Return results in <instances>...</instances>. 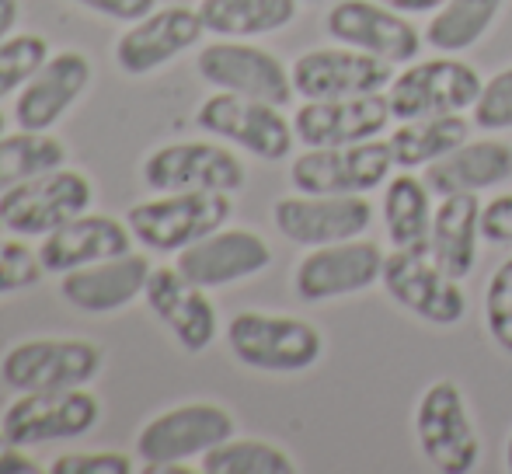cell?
Segmentation results:
<instances>
[{"instance_id": "1", "label": "cell", "mask_w": 512, "mask_h": 474, "mask_svg": "<svg viewBox=\"0 0 512 474\" xmlns=\"http://www.w3.org/2000/svg\"><path fill=\"white\" fill-rule=\"evenodd\" d=\"M227 346L248 370L304 373L324 356V335L293 314L241 311L227 325Z\"/></svg>"}, {"instance_id": "2", "label": "cell", "mask_w": 512, "mask_h": 474, "mask_svg": "<svg viewBox=\"0 0 512 474\" xmlns=\"http://www.w3.org/2000/svg\"><path fill=\"white\" fill-rule=\"evenodd\" d=\"M230 213V192H157V199L129 210L126 224L143 248L178 255L206 234L227 227Z\"/></svg>"}, {"instance_id": "3", "label": "cell", "mask_w": 512, "mask_h": 474, "mask_svg": "<svg viewBox=\"0 0 512 474\" xmlns=\"http://www.w3.org/2000/svg\"><path fill=\"white\" fill-rule=\"evenodd\" d=\"M415 440L439 474H471L481 461V436L457 380H432L415 405Z\"/></svg>"}, {"instance_id": "4", "label": "cell", "mask_w": 512, "mask_h": 474, "mask_svg": "<svg viewBox=\"0 0 512 474\" xmlns=\"http://www.w3.org/2000/svg\"><path fill=\"white\" fill-rule=\"evenodd\" d=\"M481 88V74L471 63L457 60L453 53L432 56V60H415L401 70L387 88V102L398 122L429 119V116H457V112L474 109Z\"/></svg>"}, {"instance_id": "5", "label": "cell", "mask_w": 512, "mask_h": 474, "mask_svg": "<svg viewBox=\"0 0 512 474\" xmlns=\"http://www.w3.org/2000/svg\"><path fill=\"white\" fill-rule=\"evenodd\" d=\"M95 189L88 175L74 168H49L28 182L14 185L0 196V224L7 234L18 237H46L63 224L88 213Z\"/></svg>"}, {"instance_id": "6", "label": "cell", "mask_w": 512, "mask_h": 474, "mask_svg": "<svg viewBox=\"0 0 512 474\" xmlns=\"http://www.w3.org/2000/svg\"><path fill=\"white\" fill-rule=\"evenodd\" d=\"M394 171L387 140L349 143V147H307L290 164V182L307 196H366L380 189Z\"/></svg>"}, {"instance_id": "7", "label": "cell", "mask_w": 512, "mask_h": 474, "mask_svg": "<svg viewBox=\"0 0 512 474\" xmlns=\"http://www.w3.org/2000/svg\"><path fill=\"white\" fill-rule=\"evenodd\" d=\"M102 370V349L88 339H28L0 359V377L11 391H67L84 387Z\"/></svg>"}, {"instance_id": "8", "label": "cell", "mask_w": 512, "mask_h": 474, "mask_svg": "<svg viewBox=\"0 0 512 474\" xmlns=\"http://www.w3.org/2000/svg\"><path fill=\"white\" fill-rule=\"evenodd\" d=\"M196 126L203 133L216 136V140H227L234 147L255 154L258 161H286L297 143L293 133V119L286 122V116L279 112V105L272 102H258V98H244V95H209L196 112Z\"/></svg>"}, {"instance_id": "9", "label": "cell", "mask_w": 512, "mask_h": 474, "mask_svg": "<svg viewBox=\"0 0 512 474\" xmlns=\"http://www.w3.org/2000/svg\"><path fill=\"white\" fill-rule=\"evenodd\" d=\"M244 178L241 157L206 140L164 143L143 161V185L150 192H237Z\"/></svg>"}, {"instance_id": "10", "label": "cell", "mask_w": 512, "mask_h": 474, "mask_svg": "<svg viewBox=\"0 0 512 474\" xmlns=\"http://www.w3.org/2000/svg\"><path fill=\"white\" fill-rule=\"evenodd\" d=\"M234 415L209 401H192L154 415L136 436V457L143 464H189L234 436Z\"/></svg>"}, {"instance_id": "11", "label": "cell", "mask_w": 512, "mask_h": 474, "mask_svg": "<svg viewBox=\"0 0 512 474\" xmlns=\"http://www.w3.org/2000/svg\"><path fill=\"white\" fill-rule=\"evenodd\" d=\"M196 70L209 88L272 102L279 109L297 95L290 67L276 53L251 46V42H209L199 49Z\"/></svg>"}, {"instance_id": "12", "label": "cell", "mask_w": 512, "mask_h": 474, "mask_svg": "<svg viewBox=\"0 0 512 474\" xmlns=\"http://www.w3.org/2000/svg\"><path fill=\"white\" fill-rule=\"evenodd\" d=\"M380 283H384L387 297L394 304L405 307L415 318H422L425 325L450 328L457 321H464L467 314V297L460 290V279H453L429 255H418V251L394 248L384 258Z\"/></svg>"}, {"instance_id": "13", "label": "cell", "mask_w": 512, "mask_h": 474, "mask_svg": "<svg viewBox=\"0 0 512 474\" xmlns=\"http://www.w3.org/2000/svg\"><path fill=\"white\" fill-rule=\"evenodd\" d=\"M102 419V405L95 394L84 387H67V391H35L18 394V401L4 408L0 429L21 443V447H39V443L77 440L91 433Z\"/></svg>"}, {"instance_id": "14", "label": "cell", "mask_w": 512, "mask_h": 474, "mask_svg": "<svg viewBox=\"0 0 512 474\" xmlns=\"http://www.w3.org/2000/svg\"><path fill=\"white\" fill-rule=\"evenodd\" d=\"M324 28L335 42L363 49L391 67L415 63L425 42V35L411 25L408 14L391 11L380 0H338L324 18Z\"/></svg>"}, {"instance_id": "15", "label": "cell", "mask_w": 512, "mask_h": 474, "mask_svg": "<svg viewBox=\"0 0 512 474\" xmlns=\"http://www.w3.org/2000/svg\"><path fill=\"white\" fill-rule=\"evenodd\" d=\"M384 258L387 255L380 251V244L366 241V237L321 244L300 258L297 272H293V290L307 304L370 290L384 272Z\"/></svg>"}, {"instance_id": "16", "label": "cell", "mask_w": 512, "mask_h": 474, "mask_svg": "<svg viewBox=\"0 0 512 474\" xmlns=\"http://www.w3.org/2000/svg\"><path fill=\"white\" fill-rule=\"evenodd\" d=\"M290 77L293 91L304 102H310V98H352L387 91L394 81V67L363 53V49L338 42V46L307 49L304 56H297L290 63Z\"/></svg>"}, {"instance_id": "17", "label": "cell", "mask_w": 512, "mask_h": 474, "mask_svg": "<svg viewBox=\"0 0 512 474\" xmlns=\"http://www.w3.org/2000/svg\"><path fill=\"white\" fill-rule=\"evenodd\" d=\"M206 25L196 7H154L147 18L133 21L126 32L115 39V63L122 74L147 77L161 70L164 63L178 60L203 39Z\"/></svg>"}, {"instance_id": "18", "label": "cell", "mask_w": 512, "mask_h": 474, "mask_svg": "<svg viewBox=\"0 0 512 474\" xmlns=\"http://www.w3.org/2000/svg\"><path fill=\"white\" fill-rule=\"evenodd\" d=\"M272 224L293 244L321 248V244L363 237L373 224V206L366 196H283L272 206Z\"/></svg>"}, {"instance_id": "19", "label": "cell", "mask_w": 512, "mask_h": 474, "mask_svg": "<svg viewBox=\"0 0 512 474\" xmlns=\"http://www.w3.org/2000/svg\"><path fill=\"white\" fill-rule=\"evenodd\" d=\"M394 119L384 91L352 98H310L293 116V133L304 147H349L377 140Z\"/></svg>"}, {"instance_id": "20", "label": "cell", "mask_w": 512, "mask_h": 474, "mask_svg": "<svg viewBox=\"0 0 512 474\" xmlns=\"http://www.w3.org/2000/svg\"><path fill=\"white\" fill-rule=\"evenodd\" d=\"M269 265L272 248L262 234L248 231V227H220V231L206 234L203 241L178 251L175 269L203 290H220V286L258 276Z\"/></svg>"}, {"instance_id": "21", "label": "cell", "mask_w": 512, "mask_h": 474, "mask_svg": "<svg viewBox=\"0 0 512 474\" xmlns=\"http://www.w3.org/2000/svg\"><path fill=\"white\" fill-rule=\"evenodd\" d=\"M91 84V60L77 49H63L53 53L32 81L21 88L18 102H14V119L18 129H35V133H49L88 91Z\"/></svg>"}, {"instance_id": "22", "label": "cell", "mask_w": 512, "mask_h": 474, "mask_svg": "<svg viewBox=\"0 0 512 474\" xmlns=\"http://www.w3.org/2000/svg\"><path fill=\"white\" fill-rule=\"evenodd\" d=\"M143 300L154 311V318H161V325H168V332L178 339V346L185 353H203L213 346L216 339V307L206 297L203 286H196L192 279H185L178 269H161L150 272Z\"/></svg>"}, {"instance_id": "23", "label": "cell", "mask_w": 512, "mask_h": 474, "mask_svg": "<svg viewBox=\"0 0 512 474\" xmlns=\"http://www.w3.org/2000/svg\"><path fill=\"white\" fill-rule=\"evenodd\" d=\"M150 272H154V265L147 262V255L126 251L119 258H105V262L63 272L60 293L70 307L84 314H115L133 304L136 297H143Z\"/></svg>"}, {"instance_id": "24", "label": "cell", "mask_w": 512, "mask_h": 474, "mask_svg": "<svg viewBox=\"0 0 512 474\" xmlns=\"http://www.w3.org/2000/svg\"><path fill=\"white\" fill-rule=\"evenodd\" d=\"M133 231L129 224L115 217H102V213H81L77 220L63 224L60 231L46 234L39 244V258L46 272H70L81 265H95L105 258H119L133 251Z\"/></svg>"}, {"instance_id": "25", "label": "cell", "mask_w": 512, "mask_h": 474, "mask_svg": "<svg viewBox=\"0 0 512 474\" xmlns=\"http://www.w3.org/2000/svg\"><path fill=\"white\" fill-rule=\"evenodd\" d=\"M512 178V143L506 140H467L446 157L425 168V185L432 196H457V192H485Z\"/></svg>"}, {"instance_id": "26", "label": "cell", "mask_w": 512, "mask_h": 474, "mask_svg": "<svg viewBox=\"0 0 512 474\" xmlns=\"http://www.w3.org/2000/svg\"><path fill=\"white\" fill-rule=\"evenodd\" d=\"M481 244V199L474 192L443 196L432 213L429 258L453 279H467L478 265Z\"/></svg>"}, {"instance_id": "27", "label": "cell", "mask_w": 512, "mask_h": 474, "mask_svg": "<svg viewBox=\"0 0 512 474\" xmlns=\"http://www.w3.org/2000/svg\"><path fill=\"white\" fill-rule=\"evenodd\" d=\"M432 189L425 178H415L411 171H401L398 178H387L384 189V227L398 251H418L429 255L432 234Z\"/></svg>"}, {"instance_id": "28", "label": "cell", "mask_w": 512, "mask_h": 474, "mask_svg": "<svg viewBox=\"0 0 512 474\" xmlns=\"http://www.w3.org/2000/svg\"><path fill=\"white\" fill-rule=\"evenodd\" d=\"M300 0H199L206 32L220 39H255L293 25Z\"/></svg>"}, {"instance_id": "29", "label": "cell", "mask_w": 512, "mask_h": 474, "mask_svg": "<svg viewBox=\"0 0 512 474\" xmlns=\"http://www.w3.org/2000/svg\"><path fill=\"white\" fill-rule=\"evenodd\" d=\"M467 140H471V122L464 119V112H457V116H429V119L401 122L387 143H391L394 168L415 171V168H429L432 161L446 157L450 150H457Z\"/></svg>"}, {"instance_id": "30", "label": "cell", "mask_w": 512, "mask_h": 474, "mask_svg": "<svg viewBox=\"0 0 512 474\" xmlns=\"http://www.w3.org/2000/svg\"><path fill=\"white\" fill-rule=\"evenodd\" d=\"M506 0H446L425 25V42L436 53H464L485 39Z\"/></svg>"}, {"instance_id": "31", "label": "cell", "mask_w": 512, "mask_h": 474, "mask_svg": "<svg viewBox=\"0 0 512 474\" xmlns=\"http://www.w3.org/2000/svg\"><path fill=\"white\" fill-rule=\"evenodd\" d=\"M60 164H67V147L53 133H35V129L4 133L0 136V196Z\"/></svg>"}, {"instance_id": "32", "label": "cell", "mask_w": 512, "mask_h": 474, "mask_svg": "<svg viewBox=\"0 0 512 474\" xmlns=\"http://www.w3.org/2000/svg\"><path fill=\"white\" fill-rule=\"evenodd\" d=\"M206 474H293L297 464L283 447L265 440H223L203 457Z\"/></svg>"}, {"instance_id": "33", "label": "cell", "mask_w": 512, "mask_h": 474, "mask_svg": "<svg viewBox=\"0 0 512 474\" xmlns=\"http://www.w3.org/2000/svg\"><path fill=\"white\" fill-rule=\"evenodd\" d=\"M46 60H49V42L42 35L35 32L7 35L0 42V102L18 95Z\"/></svg>"}, {"instance_id": "34", "label": "cell", "mask_w": 512, "mask_h": 474, "mask_svg": "<svg viewBox=\"0 0 512 474\" xmlns=\"http://www.w3.org/2000/svg\"><path fill=\"white\" fill-rule=\"evenodd\" d=\"M485 328L495 346L512 356V258L492 272L485 286Z\"/></svg>"}, {"instance_id": "35", "label": "cell", "mask_w": 512, "mask_h": 474, "mask_svg": "<svg viewBox=\"0 0 512 474\" xmlns=\"http://www.w3.org/2000/svg\"><path fill=\"white\" fill-rule=\"evenodd\" d=\"M42 272H46V265H42L39 251L14 241V237H0V297L4 293L32 290L42 279Z\"/></svg>"}, {"instance_id": "36", "label": "cell", "mask_w": 512, "mask_h": 474, "mask_svg": "<svg viewBox=\"0 0 512 474\" xmlns=\"http://www.w3.org/2000/svg\"><path fill=\"white\" fill-rule=\"evenodd\" d=\"M471 112H474V126L488 129V133H506V129H512V67L488 77Z\"/></svg>"}, {"instance_id": "37", "label": "cell", "mask_w": 512, "mask_h": 474, "mask_svg": "<svg viewBox=\"0 0 512 474\" xmlns=\"http://www.w3.org/2000/svg\"><path fill=\"white\" fill-rule=\"evenodd\" d=\"M53 474H129L133 457L119 450H81V454H60L49 464Z\"/></svg>"}, {"instance_id": "38", "label": "cell", "mask_w": 512, "mask_h": 474, "mask_svg": "<svg viewBox=\"0 0 512 474\" xmlns=\"http://www.w3.org/2000/svg\"><path fill=\"white\" fill-rule=\"evenodd\" d=\"M481 237L488 244L512 248V192H502L481 206Z\"/></svg>"}, {"instance_id": "39", "label": "cell", "mask_w": 512, "mask_h": 474, "mask_svg": "<svg viewBox=\"0 0 512 474\" xmlns=\"http://www.w3.org/2000/svg\"><path fill=\"white\" fill-rule=\"evenodd\" d=\"M70 4H81V7H88V11L102 14V18L133 25V21L147 18V14L154 11L157 0H70Z\"/></svg>"}, {"instance_id": "40", "label": "cell", "mask_w": 512, "mask_h": 474, "mask_svg": "<svg viewBox=\"0 0 512 474\" xmlns=\"http://www.w3.org/2000/svg\"><path fill=\"white\" fill-rule=\"evenodd\" d=\"M35 471L42 468L28 457V450L0 429V474H35Z\"/></svg>"}, {"instance_id": "41", "label": "cell", "mask_w": 512, "mask_h": 474, "mask_svg": "<svg viewBox=\"0 0 512 474\" xmlns=\"http://www.w3.org/2000/svg\"><path fill=\"white\" fill-rule=\"evenodd\" d=\"M380 4H387L391 11L408 14V18H411V14H436L446 0H380Z\"/></svg>"}, {"instance_id": "42", "label": "cell", "mask_w": 512, "mask_h": 474, "mask_svg": "<svg viewBox=\"0 0 512 474\" xmlns=\"http://www.w3.org/2000/svg\"><path fill=\"white\" fill-rule=\"evenodd\" d=\"M18 18H21V4H18V0H0V42H4L7 35H14V28H18Z\"/></svg>"}, {"instance_id": "43", "label": "cell", "mask_w": 512, "mask_h": 474, "mask_svg": "<svg viewBox=\"0 0 512 474\" xmlns=\"http://www.w3.org/2000/svg\"><path fill=\"white\" fill-rule=\"evenodd\" d=\"M147 474H189V464H143Z\"/></svg>"}, {"instance_id": "44", "label": "cell", "mask_w": 512, "mask_h": 474, "mask_svg": "<svg viewBox=\"0 0 512 474\" xmlns=\"http://www.w3.org/2000/svg\"><path fill=\"white\" fill-rule=\"evenodd\" d=\"M506 468L512 474V433H509V443H506Z\"/></svg>"}, {"instance_id": "45", "label": "cell", "mask_w": 512, "mask_h": 474, "mask_svg": "<svg viewBox=\"0 0 512 474\" xmlns=\"http://www.w3.org/2000/svg\"><path fill=\"white\" fill-rule=\"evenodd\" d=\"M7 133V122H4V116H0V136H4Z\"/></svg>"}, {"instance_id": "46", "label": "cell", "mask_w": 512, "mask_h": 474, "mask_svg": "<svg viewBox=\"0 0 512 474\" xmlns=\"http://www.w3.org/2000/svg\"><path fill=\"white\" fill-rule=\"evenodd\" d=\"M307 4H314V0H307Z\"/></svg>"}, {"instance_id": "47", "label": "cell", "mask_w": 512, "mask_h": 474, "mask_svg": "<svg viewBox=\"0 0 512 474\" xmlns=\"http://www.w3.org/2000/svg\"><path fill=\"white\" fill-rule=\"evenodd\" d=\"M0 231H4V224H0Z\"/></svg>"}]
</instances>
